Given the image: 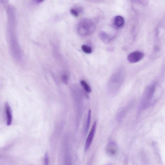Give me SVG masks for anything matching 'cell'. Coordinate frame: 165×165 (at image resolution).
Instances as JSON below:
<instances>
[{
	"mask_svg": "<svg viewBox=\"0 0 165 165\" xmlns=\"http://www.w3.org/2000/svg\"><path fill=\"white\" fill-rule=\"evenodd\" d=\"M106 151L107 154L110 156L117 155L118 152V147L116 142L113 141H110L107 145Z\"/></svg>",
	"mask_w": 165,
	"mask_h": 165,
	"instance_id": "obj_4",
	"label": "cell"
},
{
	"mask_svg": "<svg viewBox=\"0 0 165 165\" xmlns=\"http://www.w3.org/2000/svg\"><path fill=\"white\" fill-rule=\"evenodd\" d=\"M83 11V9L81 7H77L76 8L72 9L70 12L72 15L76 17L79 15L80 13Z\"/></svg>",
	"mask_w": 165,
	"mask_h": 165,
	"instance_id": "obj_10",
	"label": "cell"
},
{
	"mask_svg": "<svg viewBox=\"0 0 165 165\" xmlns=\"http://www.w3.org/2000/svg\"><path fill=\"white\" fill-rule=\"evenodd\" d=\"M91 111L89 110L88 112V115L87 122L85 128V134L87 133L88 131L90 125L91 120Z\"/></svg>",
	"mask_w": 165,
	"mask_h": 165,
	"instance_id": "obj_9",
	"label": "cell"
},
{
	"mask_svg": "<svg viewBox=\"0 0 165 165\" xmlns=\"http://www.w3.org/2000/svg\"><path fill=\"white\" fill-rule=\"evenodd\" d=\"M125 71L123 67L120 68L112 75L107 84V88L110 93L115 94L119 89L124 82Z\"/></svg>",
	"mask_w": 165,
	"mask_h": 165,
	"instance_id": "obj_1",
	"label": "cell"
},
{
	"mask_svg": "<svg viewBox=\"0 0 165 165\" xmlns=\"http://www.w3.org/2000/svg\"><path fill=\"white\" fill-rule=\"evenodd\" d=\"M97 125V122L95 121L92 127L87 140H86L85 148V151H88L91 145L96 133Z\"/></svg>",
	"mask_w": 165,
	"mask_h": 165,
	"instance_id": "obj_3",
	"label": "cell"
},
{
	"mask_svg": "<svg viewBox=\"0 0 165 165\" xmlns=\"http://www.w3.org/2000/svg\"><path fill=\"white\" fill-rule=\"evenodd\" d=\"M37 3H40L43 2L44 0H34Z\"/></svg>",
	"mask_w": 165,
	"mask_h": 165,
	"instance_id": "obj_16",
	"label": "cell"
},
{
	"mask_svg": "<svg viewBox=\"0 0 165 165\" xmlns=\"http://www.w3.org/2000/svg\"><path fill=\"white\" fill-rule=\"evenodd\" d=\"M143 5H146L148 3V0H136Z\"/></svg>",
	"mask_w": 165,
	"mask_h": 165,
	"instance_id": "obj_15",
	"label": "cell"
},
{
	"mask_svg": "<svg viewBox=\"0 0 165 165\" xmlns=\"http://www.w3.org/2000/svg\"><path fill=\"white\" fill-rule=\"evenodd\" d=\"M81 49L82 51L85 53L87 54H90L92 53V48L88 46L84 45L82 46Z\"/></svg>",
	"mask_w": 165,
	"mask_h": 165,
	"instance_id": "obj_12",
	"label": "cell"
},
{
	"mask_svg": "<svg viewBox=\"0 0 165 165\" xmlns=\"http://www.w3.org/2000/svg\"><path fill=\"white\" fill-rule=\"evenodd\" d=\"M62 81L63 83L65 85H67L68 83V76L66 75H63L62 76Z\"/></svg>",
	"mask_w": 165,
	"mask_h": 165,
	"instance_id": "obj_13",
	"label": "cell"
},
{
	"mask_svg": "<svg viewBox=\"0 0 165 165\" xmlns=\"http://www.w3.org/2000/svg\"><path fill=\"white\" fill-rule=\"evenodd\" d=\"M95 27L93 21L89 19H84L78 24L77 32L81 36H87L91 34L95 30Z\"/></svg>",
	"mask_w": 165,
	"mask_h": 165,
	"instance_id": "obj_2",
	"label": "cell"
},
{
	"mask_svg": "<svg viewBox=\"0 0 165 165\" xmlns=\"http://www.w3.org/2000/svg\"><path fill=\"white\" fill-rule=\"evenodd\" d=\"M124 23V19L123 17L121 16H116L113 19V26L117 28H120L122 27Z\"/></svg>",
	"mask_w": 165,
	"mask_h": 165,
	"instance_id": "obj_8",
	"label": "cell"
},
{
	"mask_svg": "<svg viewBox=\"0 0 165 165\" xmlns=\"http://www.w3.org/2000/svg\"><path fill=\"white\" fill-rule=\"evenodd\" d=\"M5 109L6 117V124L7 126H10L12 123V116L11 109L8 103L5 104Z\"/></svg>",
	"mask_w": 165,
	"mask_h": 165,
	"instance_id": "obj_7",
	"label": "cell"
},
{
	"mask_svg": "<svg viewBox=\"0 0 165 165\" xmlns=\"http://www.w3.org/2000/svg\"><path fill=\"white\" fill-rule=\"evenodd\" d=\"M48 154L46 153L45 156V165H48Z\"/></svg>",
	"mask_w": 165,
	"mask_h": 165,
	"instance_id": "obj_14",
	"label": "cell"
},
{
	"mask_svg": "<svg viewBox=\"0 0 165 165\" xmlns=\"http://www.w3.org/2000/svg\"><path fill=\"white\" fill-rule=\"evenodd\" d=\"M99 37L100 39L106 44L109 43L114 38L113 36L103 31L99 33Z\"/></svg>",
	"mask_w": 165,
	"mask_h": 165,
	"instance_id": "obj_6",
	"label": "cell"
},
{
	"mask_svg": "<svg viewBox=\"0 0 165 165\" xmlns=\"http://www.w3.org/2000/svg\"><path fill=\"white\" fill-rule=\"evenodd\" d=\"M144 56V54L139 52H135L129 54L127 56L128 61L132 63L138 62L141 60Z\"/></svg>",
	"mask_w": 165,
	"mask_h": 165,
	"instance_id": "obj_5",
	"label": "cell"
},
{
	"mask_svg": "<svg viewBox=\"0 0 165 165\" xmlns=\"http://www.w3.org/2000/svg\"><path fill=\"white\" fill-rule=\"evenodd\" d=\"M80 84L85 90L88 93L91 92L92 90L90 86L87 82L84 80H82L80 81Z\"/></svg>",
	"mask_w": 165,
	"mask_h": 165,
	"instance_id": "obj_11",
	"label": "cell"
}]
</instances>
